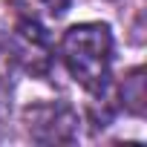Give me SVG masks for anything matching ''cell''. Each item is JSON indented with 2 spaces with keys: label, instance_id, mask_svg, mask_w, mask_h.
I'll use <instances>...</instances> for the list:
<instances>
[{
  "label": "cell",
  "instance_id": "1",
  "mask_svg": "<svg viewBox=\"0 0 147 147\" xmlns=\"http://www.w3.org/2000/svg\"><path fill=\"white\" fill-rule=\"evenodd\" d=\"M61 58L69 75L87 92L101 95L113 69V35L107 23H78L66 29L61 40Z\"/></svg>",
  "mask_w": 147,
  "mask_h": 147
},
{
  "label": "cell",
  "instance_id": "2",
  "mask_svg": "<svg viewBox=\"0 0 147 147\" xmlns=\"http://www.w3.org/2000/svg\"><path fill=\"white\" fill-rule=\"evenodd\" d=\"M75 113L63 104H46L29 110V133L38 141H72L75 138Z\"/></svg>",
  "mask_w": 147,
  "mask_h": 147
},
{
  "label": "cell",
  "instance_id": "3",
  "mask_svg": "<svg viewBox=\"0 0 147 147\" xmlns=\"http://www.w3.org/2000/svg\"><path fill=\"white\" fill-rule=\"evenodd\" d=\"M15 52H12V43H9V35L6 29L0 26V118H3L6 107H9V98H12V72H15Z\"/></svg>",
  "mask_w": 147,
  "mask_h": 147
},
{
  "label": "cell",
  "instance_id": "4",
  "mask_svg": "<svg viewBox=\"0 0 147 147\" xmlns=\"http://www.w3.org/2000/svg\"><path fill=\"white\" fill-rule=\"evenodd\" d=\"M40 3H43L52 15H63V12L72 6V0H40Z\"/></svg>",
  "mask_w": 147,
  "mask_h": 147
}]
</instances>
